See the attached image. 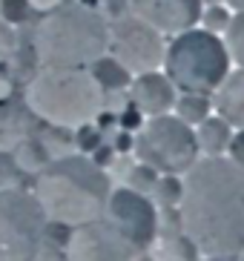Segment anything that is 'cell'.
<instances>
[{
    "instance_id": "cell-16",
    "label": "cell",
    "mask_w": 244,
    "mask_h": 261,
    "mask_svg": "<svg viewBox=\"0 0 244 261\" xmlns=\"http://www.w3.org/2000/svg\"><path fill=\"white\" fill-rule=\"evenodd\" d=\"M89 75L95 77V84L101 86V92H115V89H127L132 75L115 61L112 55H101L98 61L89 66Z\"/></svg>"
},
{
    "instance_id": "cell-8",
    "label": "cell",
    "mask_w": 244,
    "mask_h": 261,
    "mask_svg": "<svg viewBox=\"0 0 244 261\" xmlns=\"http://www.w3.org/2000/svg\"><path fill=\"white\" fill-rule=\"evenodd\" d=\"M164 35L141 23L138 17L124 15L109 23V55L130 75L155 72L164 63Z\"/></svg>"
},
{
    "instance_id": "cell-17",
    "label": "cell",
    "mask_w": 244,
    "mask_h": 261,
    "mask_svg": "<svg viewBox=\"0 0 244 261\" xmlns=\"http://www.w3.org/2000/svg\"><path fill=\"white\" fill-rule=\"evenodd\" d=\"M176 112L173 115L181 118L190 126H199L204 118L213 115V95H199V92H181L176 98Z\"/></svg>"
},
{
    "instance_id": "cell-9",
    "label": "cell",
    "mask_w": 244,
    "mask_h": 261,
    "mask_svg": "<svg viewBox=\"0 0 244 261\" xmlns=\"http://www.w3.org/2000/svg\"><path fill=\"white\" fill-rule=\"evenodd\" d=\"M104 221L121 232L138 253L150 250L161 230L158 207L150 201V195H141V192L130 190V187L112 190L107 210H104Z\"/></svg>"
},
{
    "instance_id": "cell-23",
    "label": "cell",
    "mask_w": 244,
    "mask_h": 261,
    "mask_svg": "<svg viewBox=\"0 0 244 261\" xmlns=\"http://www.w3.org/2000/svg\"><path fill=\"white\" fill-rule=\"evenodd\" d=\"M199 23H204L207 32L218 35V32H224V29H227V23H230V9L222 6V3H213V6H207L204 12H201Z\"/></svg>"
},
{
    "instance_id": "cell-6",
    "label": "cell",
    "mask_w": 244,
    "mask_h": 261,
    "mask_svg": "<svg viewBox=\"0 0 244 261\" xmlns=\"http://www.w3.org/2000/svg\"><path fill=\"white\" fill-rule=\"evenodd\" d=\"M132 149H135L138 161L153 167L161 175H184L199 161L196 129L173 112L155 115L147 123H141V129L132 141Z\"/></svg>"
},
{
    "instance_id": "cell-7",
    "label": "cell",
    "mask_w": 244,
    "mask_h": 261,
    "mask_svg": "<svg viewBox=\"0 0 244 261\" xmlns=\"http://www.w3.org/2000/svg\"><path fill=\"white\" fill-rule=\"evenodd\" d=\"M46 224L32 192L20 187L0 190V261H32L46 238Z\"/></svg>"
},
{
    "instance_id": "cell-13",
    "label": "cell",
    "mask_w": 244,
    "mask_h": 261,
    "mask_svg": "<svg viewBox=\"0 0 244 261\" xmlns=\"http://www.w3.org/2000/svg\"><path fill=\"white\" fill-rule=\"evenodd\" d=\"M213 95L215 115L224 118L233 129H244V69H230V75L224 77Z\"/></svg>"
},
{
    "instance_id": "cell-20",
    "label": "cell",
    "mask_w": 244,
    "mask_h": 261,
    "mask_svg": "<svg viewBox=\"0 0 244 261\" xmlns=\"http://www.w3.org/2000/svg\"><path fill=\"white\" fill-rule=\"evenodd\" d=\"M181 192H184L181 175H161L158 181H155L153 192H150V201H153L155 207L178 210V204H181Z\"/></svg>"
},
{
    "instance_id": "cell-2",
    "label": "cell",
    "mask_w": 244,
    "mask_h": 261,
    "mask_svg": "<svg viewBox=\"0 0 244 261\" xmlns=\"http://www.w3.org/2000/svg\"><path fill=\"white\" fill-rule=\"evenodd\" d=\"M32 195L38 198L46 221L84 227L104 218L107 201L112 195V181L101 164L86 155L69 152L40 169Z\"/></svg>"
},
{
    "instance_id": "cell-14",
    "label": "cell",
    "mask_w": 244,
    "mask_h": 261,
    "mask_svg": "<svg viewBox=\"0 0 244 261\" xmlns=\"http://www.w3.org/2000/svg\"><path fill=\"white\" fill-rule=\"evenodd\" d=\"M196 129V144H199V155L204 158H222L227 155V146H230V138H233V126H230L224 118L218 115H210L192 126Z\"/></svg>"
},
{
    "instance_id": "cell-24",
    "label": "cell",
    "mask_w": 244,
    "mask_h": 261,
    "mask_svg": "<svg viewBox=\"0 0 244 261\" xmlns=\"http://www.w3.org/2000/svg\"><path fill=\"white\" fill-rule=\"evenodd\" d=\"M0 9H3V17L6 20L23 23L32 15V0H0Z\"/></svg>"
},
{
    "instance_id": "cell-18",
    "label": "cell",
    "mask_w": 244,
    "mask_h": 261,
    "mask_svg": "<svg viewBox=\"0 0 244 261\" xmlns=\"http://www.w3.org/2000/svg\"><path fill=\"white\" fill-rule=\"evenodd\" d=\"M153 258L155 261H201V255H199V250L192 247L190 238L178 230V232H173V236L161 238V244L153 253Z\"/></svg>"
},
{
    "instance_id": "cell-5",
    "label": "cell",
    "mask_w": 244,
    "mask_h": 261,
    "mask_svg": "<svg viewBox=\"0 0 244 261\" xmlns=\"http://www.w3.org/2000/svg\"><path fill=\"white\" fill-rule=\"evenodd\" d=\"M161 66L178 92L213 95L230 75L233 63L222 35H213L207 29H187L181 35H173L169 46L164 49Z\"/></svg>"
},
{
    "instance_id": "cell-1",
    "label": "cell",
    "mask_w": 244,
    "mask_h": 261,
    "mask_svg": "<svg viewBox=\"0 0 244 261\" xmlns=\"http://www.w3.org/2000/svg\"><path fill=\"white\" fill-rule=\"evenodd\" d=\"M178 230L201 258L233 261L244 247V169L230 158H199L181 175Z\"/></svg>"
},
{
    "instance_id": "cell-27",
    "label": "cell",
    "mask_w": 244,
    "mask_h": 261,
    "mask_svg": "<svg viewBox=\"0 0 244 261\" xmlns=\"http://www.w3.org/2000/svg\"><path fill=\"white\" fill-rule=\"evenodd\" d=\"M32 261H66V253H63L58 244H52V241H40V247L35 250V255H32Z\"/></svg>"
},
{
    "instance_id": "cell-4",
    "label": "cell",
    "mask_w": 244,
    "mask_h": 261,
    "mask_svg": "<svg viewBox=\"0 0 244 261\" xmlns=\"http://www.w3.org/2000/svg\"><path fill=\"white\" fill-rule=\"evenodd\" d=\"M104 107V92L89 69H40L26 86V109L55 129L92 123Z\"/></svg>"
},
{
    "instance_id": "cell-29",
    "label": "cell",
    "mask_w": 244,
    "mask_h": 261,
    "mask_svg": "<svg viewBox=\"0 0 244 261\" xmlns=\"http://www.w3.org/2000/svg\"><path fill=\"white\" fill-rule=\"evenodd\" d=\"M233 261H244V247H241V250H238V255H236V258H233Z\"/></svg>"
},
{
    "instance_id": "cell-25",
    "label": "cell",
    "mask_w": 244,
    "mask_h": 261,
    "mask_svg": "<svg viewBox=\"0 0 244 261\" xmlns=\"http://www.w3.org/2000/svg\"><path fill=\"white\" fill-rule=\"evenodd\" d=\"M17 181H20V167L9 152H0V190L17 187Z\"/></svg>"
},
{
    "instance_id": "cell-19",
    "label": "cell",
    "mask_w": 244,
    "mask_h": 261,
    "mask_svg": "<svg viewBox=\"0 0 244 261\" xmlns=\"http://www.w3.org/2000/svg\"><path fill=\"white\" fill-rule=\"evenodd\" d=\"M12 158H15V164L20 167V172H40V169L46 167V164L52 161V155H49V149H46L40 141H20V144L12 149Z\"/></svg>"
},
{
    "instance_id": "cell-12",
    "label": "cell",
    "mask_w": 244,
    "mask_h": 261,
    "mask_svg": "<svg viewBox=\"0 0 244 261\" xmlns=\"http://www.w3.org/2000/svg\"><path fill=\"white\" fill-rule=\"evenodd\" d=\"M127 89H130L132 109H138L147 118L169 115L173 107H176V98H178V89L173 86V81L158 69L144 72V75H132Z\"/></svg>"
},
{
    "instance_id": "cell-10",
    "label": "cell",
    "mask_w": 244,
    "mask_h": 261,
    "mask_svg": "<svg viewBox=\"0 0 244 261\" xmlns=\"http://www.w3.org/2000/svg\"><path fill=\"white\" fill-rule=\"evenodd\" d=\"M63 253L66 261H130L138 250L115 227L98 218L92 224L75 227Z\"/></svg>"
},
{
    "instance_id": "cell-30",
    "label": "cell",
    "mask_w": 244,
    "mask_h": 261,
    "mask_svg": "<svg viewBox=\"0 0 244 261\" xmlns=\"http://www.w3.org/2000/svg\"><path fill=\"white\" fill-rule=\"evenodd\" d=\"M201 261H224V258H201Z\"/></svg>"
},
{
    "instance_id": "cell-28",
    "label": "cell",
    "mask_w": 244,
    "mask_h": 261,
    "mask_svg": "<svg viewBox=\"0 0 244 261\" xmlns=\"http://www.w3.org/2000/svg\"><path fill=\"white\" fill-rule=\"evenodd\" d=\"M224 6L233 9V12H244V0H224Z\"/></svg>"
},
{
    "instance_id": "cell-21",
    "label": "cell",
    "mask_w": 244,
    "mask_h": 261,
    "mask_svg": "<svg viewBox=\"0 0 244 261\" xmlns=\"http://www.w3.org/2000/svg\"><path fill=\"white\" fill-rule=\"evenodd\" d=\"M224 49L230 55V63H236L238 69H244V12H233L230 23L224 29Z\"/></svg>"
},
{
    "instance_id": "cell-11",
    "label": "cell",
    "mask_w": 244,
    "mask_h": 261,
    "mask_svg": "<svg viewBox=\"0 0 244 261\" xmlns=\"http://www.w3.org/2000/svg\"><path fill=\"white\" fill-rule=\"evenodd\" d=\"M201 12L204 0H130V15L161 35H181L196 29Z\"/></svg>"
},
{
    "instance_id": "cell-15",
    "label": "cell",
    "mask_w": 244,
    "mask_h": 261,
    "mask_svg": "<svg viewBox=\"0 0 244 261\" xmlns=\"http://www.w3.org/2000/svg\"><path fill=\"white\" fill-rule=\"evenodd\" d=\"M29 138V115L23 109L0 100V152H12L20 141Z\"/></svg>"
},
{
    "instance_id": "cell-3",
    "label": "cell",
    "mask_w": 244,
    "mask_h": 261,
    "mask_svg": "<svg viewBox=\"0 0 244 261\" xmlns=\"http://www.w3.org/2000/svg\"><path fill=\"white\" fill-rule=\"evenodd\" d=\"M107 52V17L84 3H58L35 29V55L46 69H89Z\"/></svg>"
},
{
    "instance_id": "cell-26",
    "label": "cell",
    "mask_w": 244,
    "mask_h": 261,
    "mask_svg": "<svg viewBox=\"0 0 244 261\" xmlns=\"http://www.w3.org/2000/svg\"><path fill=\"white\" fill-rule=\"evenodd\" d=\"M224 158H230L236 167L244 169V129H233V138H230V146H227V155Z\"/></svg>"
},
{
    "instance_id": "cell-22",
    "label": "cell",
    "mask_w": 244,
    "mask_h": 261,
    "mask_svg": "<svg viewBox=\"0 0 244 261\" xmlns=\"http://www.w3.org/2000/svg\"><path fill=\"white\" fill-rule=\"evenodd\" d=\"M158 178H161V172H155L153 167H147V164L138 161L135 167L130 169V175H127V187L135 190V192H141V195H150Z\"/></svg>"
}]
</instances>
